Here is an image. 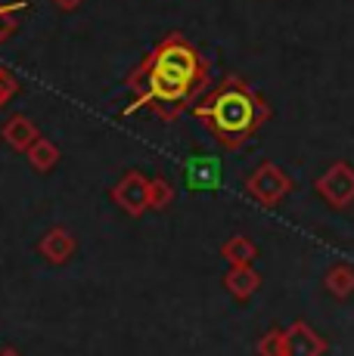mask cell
Wrapping results in <instances>:
<instances>
[{"instance_id": "6da1fadb", "label": "cell", "mask_w": 354, "mask_h": 356, "mask_svg": "<svg viewBox=\"0 0 354 356\" xmlns=\"http://www.w3.org/2000/svg\"><path fill=\"white\" fill-rule=\"evenodd\" d=\"M128 84L140 90L137 99L128 106V115L153 106L159 118L171 121L208 87V65L183 34H168L128 78Z\"/></svg>"}, {"instance_id": "7a4b0ae2", "label": "cell", "mask_w": 354, "mask_h": 356, "mask_svg": "<svg viewBox=\"0 0 354 356\" xmlns=\"http://www.w3.org/2000/svg\"><path fill=\"white\" fill-rule=\"evenodd\" d=\"M193 115L212 130V136L224 149L236 152L268 124L270 106L255 87H249V81H243L240 74H230L206 99L196 102Z\"/></svg>"}, {"instance_id": "3957f363", "label": "cell", "mask_w": 354, "mask_h": 356, "mask_svg": "<svg viewBox=\"0 0 354 356\" xmlns=\"http://www.w3.org/2000/svg\"><path fill=\"white\" fill-rule=\"evenodd\" d=\"M292 189H295L292 177L286 174L283 168H277L274 161H261L246 177V193H249V198H255V202L264 204V208H277V204H280L283 198L292 193Z\"/></svg>"}, {"instance_id": "277c9868", "label": "cell", "mask_w": 354, "mask_h": 356, "mask_svg": "<svg viewBox=\"0 0 354 356\" xmlns=\"http://www.w3.org/2000/svg\"><path fill=\"white\" fill-rule=\"evenodd\" d=\"M317 195L332 208H351L354 204V168L345 161H336L317 177Z\"/></svg>"}, {"instance_id": "5b68a950", "label": "cell", "mask_w": 354, "mask_h": 356, "mask_svg": "<svg viewBox=\"0 0 354 356\" xmlns=\"http://www.w3.org/2000/svg\"><path fill=\"white\" fill-rule=\"evenodd\" d=\"M112 202L118 204L125 214L143 217L149 211V177H143L140 170H128L112 186Z\"/></svg>"}, {"instance_id": "8992f818", "label": "cell", "mask_w": 354, "mask_h": 356, "mask_svg": "<svg viewBox=\"0 0 354 356\" xmlns=\"http://www.w3.org/2000/svg\"><path fill=\"white\" fill-rule=\"evenodd\" d=\"M224 180L221 159L215 155H190L183 161V183L190 193H217Z\"/></svg>"}, {"instance_id": "52a82bcc", "label": "cell", "mask_w": 354, "mask_h": 356, "mask_svg": "<svg viewBox=\"0 0 354 356\" xmlns=\"http://www.w3.org/2000/svg\"><path fill=\"white\" fill-rule=\"evenodd\" d=\"M323 353H326V341L305 319H295V323L283 328V356H323Z\"/></svg>"}, {"instance_id": "ba28073f", "label": "cell", "mask_w": 354, "mask_h": 356, "mask_svg": "<svg viewBox=\"0 0 354 356\" xmlns=\"http://www.w3.org/2000/svg\"><path fill=\"white\" fill-rule=\"evenodd\" d=\"M75 248H78V242H75V236L66 227L47 229L44 236H40V242H38L40 257H44L47 264H56V266L69 264L72 254H75Z\"/></svg>"}, {"instance_id": "9c48e42d", "label": "cell", "mask_w": 354, "mask_h": 356, "mask_svg": "<svg viewBox=\"0 0 354 356\" xmlns=\"http://www.w3.org/2000/svg\"><path fill=\"white\" fill-rule=\"evenodd\" d=\"M0 136H3V143L10 149H16V152H29V146L38 140V124L29 118V115H13V118L3 121V127H0Z\"/></svg>"}, {"instance_id": "30bf717a", "label": "cell", "mask_w": 354, "mask_h": 356, "mask_svg": "<svg viewBox=\"0 0 354 356\" xmlns=\"http://www.w3.org/2000/svg\"><path fill=\"white\" fill-rule=\"evenodd\" d=\"M224 289L233 294L236 300H249L252 294L261 289V273H258L252 264L230 266V270L224 273Z\"/></svg>"}, {"instance_id": "8fae6325", "label": "cell", "mask_w": 354, "mask_h": 356, "mask_svg": "<svg viewBox=\"0 0 354 356\" xmlns=\"http://www.w3.org/2000/svg\"><path fill=\"white\" fill-rule=\"evenodd\" d=\"M323 289L339 300H348L354 294V266L351 264H332L323 273Z\"/></svg>"}, {"instance_id": "7c38bea8", "label": "cell", "mask_w": 354, "mask_h": 356, "mask_svg": "<svg viewBox=\"0 0 354 356\" xmlns=\"http://www.w3.org/2000/svg\"><path fill=\"white\" fill-rule=\"evenodd\" d=\"M221 254H224V260H227L230 266H243V264H252V260L258 257V248H255V242H252L249 236H233V238L224 242Z\"/></svg>"}, {"instance_id": "4fadbf2b", "label": "cell", "mask_w": 354, "mask_h": 356, "mask_svg": "<svg viewBox=\"0 0 354 356\" xmlns=\"http://www.w3.org/2000/svg\"><path fill=\"white\" fill-rule=\"evenodd\" d=\"M29 161H31V168L40 170V174H47V170H53L59 164V149L53 146L50 140H44V136H38L35 143L29 146Z\"/></svg>"}, {"instance_id": "5bb4252c", "label": "cell", "mask_w": 354, "mask_h": 356, "mask_svg": "<svg viewBox=\"0 0 354 356\" xmlns=\"http://www.w3.org/2000/svg\"><path fill=\"white\" fill-rule=\"evenodd\" d=\"M174 204V186L165 177H149V211H165Z\"/></svg>"}, {"instance_id": "9a60e30c", "label": "cell", "mask_w": 354, "mask_h": 356, "mask_svg": "<svg viewBox=\"0 0 354 356\" xmlns=\"http://www.w3.org/2000/svg\"><path fill=\"white\" fill-rule=\"evenodd\" d=\"M255 353L258 356H283V328H270V332H264L255 344Z\"/></svg>"}, {"instance_id": "2e32d148", "label": "cell", "mask_w": 354, "mask_h": 356, "mask_svg": "<svg viewBox=\"0 0 354 356\" xmlns=\"http://www.w3.org/2000/svg\"><path fill=\"white\" fill-rule=\"evenodd\" d=\"M16 90H19L16 78H13L10 72H3V68H0V108H3L13 97H16Z\"/></svg>"}, {"instance_id": "e0dca14e", "label": "cell", "mask_w": 354, "mask_h": 356, "mask_svg": "<svg viewBox=\"0 0 354 356\" xmlns=\"http://www.w3.org/2000/svg\"><path fill=\"white\" fill-rule=\"evenodd\" d=\"M53 3L59 6V10H66V13H72V10H78L81 3H84V0H53Z\"/></svg>"}, {"instance_id": "ac0fdd59", "label": "cell", "mask_w": 354, "mask_h": 356, "mask_svg": "<svg viewBox=\"0 0 354 356\" xmlns=\"http://www.w3.org/2000/svg\"><path fill=\"white\" fill-rule=\"evenodd\" d=\"M0 356H16V353H13V350H0Z\"/></svg>"}]
</instances>
